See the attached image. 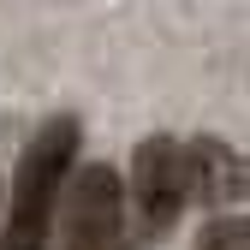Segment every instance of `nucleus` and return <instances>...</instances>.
Returning <instances> with one entry per match:
<instances>
[{
    "mask_svg": "<svg viewBox=\"0 0 250 250\" xmlns=\"http://www.w3.org/2000/svg\"><path fill=\"white\" fill-rule=\"evenodd\" d=\"M72 155H78V119H54L30 137L18 179H12V214H6V232H0V250H48L60 197H66V179H72Z\"/></svg>",
    "mask_w": 250,
    "mask_h": 250,
    "instance_id": "nucleus-1",
    "label": "nucleus"
},
{
    "mask_svg": "<svg viewBox=\"0 0 250 250\" xmlns=\"http://www.w3.org/2000/svg\"><path fill=\"white\" fill-rule=\"evenodd\" d=\"M60 250H131L125 244V185L113 167H83L66 179Z\"/></svg>",
    "mask_w": 250,
    "mask_h": 250,
    "instance_id": "nucleus-2",
    "label": "nucleus"
},
{
    "mask_svg": "<svg viewBox=\"0 0 250 250\" xmlns=\"http://www.w3.org/2000/svg\"><path fill=\"white\" fill-rule=\"evenodd\" d=\"M185 203H191V143L143 137L131 155V208L143 232H167Z\"/></svg>",
    "mask_w": 250,
    "mask_h": 250,
    "instance_id": "nucleus-3",
    "label": "nucleus"
},
{
    "mask_svg": "<svg viewBox=\"0 0 250 250\" xmlns=\"http://www.w3.org/2000/svg\"><path fill=\"white\" fill-rule=\"evenodd\" d=\"M191 197H203V203L250 197V161L227 143H191Z\"/></svg>",
    "mask_w": 250,
    "mask_h": 250,
    "instance_id": "nucleus-4",
    "label": "nucleus"
},
{
    "mask_svg": "<svg viewBox=\"0 0 250 250\" xmlns=\"http://www.w3.org/2000/svg\"><path fill=\"white\" fill-rule=\"evenodd\" d=\"M197 250H250V227L238 221V214H227V221H208Z\"/></svg>",
    "mask_w": 250,
    "mask_h": 250,
    "instance_id": "nucleus-5",
    "label": "nucleus"
}]
</instances>
